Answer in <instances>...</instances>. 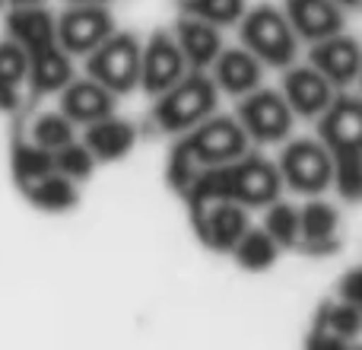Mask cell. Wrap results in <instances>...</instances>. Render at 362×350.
Listing matches in <instances>:
<instances>
[{
  "instance_id": "obj_8",
  "label": "cell",
  "mask_w": 362,
  "mask_h": 350,
  "mask_svg": "<svg viewBox=\"0 0 362 350\" xmlns=\"http://www.w3.org/2000/svg\"><path fill=\"white\" fill-rule=\"evenodd\" d=\"M238 125L245 128L248 140L280 144L293 131V108L276 89H251L238 102Z\"/></svg>"
},
{
  "instance_id": "obj_33",
  "label": "cell",
  "mask_w": 362,
  "mask_h": 350,
  "mask_svg": "<svg viewBox=\"0 0 362 350\" xmlns=\"http://www.w3.org/2000/svg\"><path fill=\"white\" fill-rule=\"evenodd\" d=\"M19 106V86H10L6 80H0V112H13Z\"/></svg>"
},
{
  "instance_id": "obj_14",
  "label": "cell",
  "mask_w": 362,
  "mask_h": 350,
  "mask_svg": "<svg viewBox=\"0 0 362 350\" xmlns=\"http://www.w3.org/2000/svg\"><path fill=\"white\" fill-rule=\"evenodd\" d=\"M283 13L296 38H305V42H318L344 29V6L334 0H286Z\"/></svg>"
},
{
  "instance_id": "obj_20",
  "label": "cell",
  "mask_w": 362,
  "mask_h": 350,
  "mask_svg": "<svg viewBox=\"0 0 362 350\" xmlns=\"http://www.w3.org/2000/svg\"><path fill=\"white\" fill-rule=\"evenodd\" d=\"M83 144H86V150L93 153L95 159L112 163V159H121V157H127V153L134 150V144H137V128H134L131 121H124V118L105 115V118L89 121L86 125Z\"/></svg>"
},
{
  "instance_id": "obj_27",
  "label": "cell",
  "mask_w": 362,
  "mask_h": 350,
  "mask_svg": "<svg viewBox=\"0 0 362 350\" xmlns=\"http://www.w3.org/2000/svg\"><path fill=\"white\" fill-rule=\"evenodd\" d=\"M181 13L206 19L213 26H232L242 19L245 0H181Z\"/></svg>"
},
{
  "instance_id": "obj_17",
  "label": "cell",
  "mask_w": 362,
  "mask_h": 350,
  "mask_svg": "<svg viewBox=\"0 0 362 350\" xmlns=\"http://www.w3.org/2000/svg\"><path fill=\"white\" fill-rule=\"evenodd\" d=\"M61 112L74 125H89V121H99L115 112V93L102 86L99 80H93V77L70 80L61 89Z\"/></svg>"
},
{
  "instance_id": "obj_26",
  "label": "cell",
  "mask_w": 362,
  "mask_h": 350,
  "mask_svg": "<svg viewBox=\"0 0 362 350\" xmlns=\"http://www.w3.org/2000/svg\"><path fill=\"white\" fill-rule=\"evenodd\" d=\"M264 232H267L276 245H296L299 242V210L280 198L270 201L267 217H264Z\"/></svg>"
},
{
  "instance_id": "obj_7",
  "label": "cell",
  "mask_w": 362,
  "mask_h": 350,
  "mask_svg": "<svg viewBox=\"0 0 362 350\" xmlns=\"http://www.w3.org/2000/svg\"><path fill=\"white\" fill-rule=\"evenodd\" d=\"M276 172H280L283 185H289L299 194H321L325 188L334 185V163L321 140H293L280 153Z\"/></svg>"
},
{
  "instance_id": "obj_24",
  "label": "cell",
  "mask_w": 362,
  "mask_h": 350,
  "mask_svg": "<svg viewBox=\"0 0 362 350\" xmlns=\"http://www.w3.org/2000/svg\"><path fill=\"white\" fill-rule=\"evenodd\" d=\"M232 255H235V261L242 264L245 271H267L270 264L276 261V255H280V245L264 230H251L248 226V230L242 232V239L232 245Z\"/></svg>"
},
{
  "instance_id": "obj_3",
  "label": "cell",
  "mask_w": 362,
  "mask_h": 350,
  "mask_svg": "<svg viewBox=\"0 0 362 350\" xmlns=\"http://www.w3.org/2000/svg\"><path fill=\"white\" fill-rule=\"evenodd\" d=\"M216 102H219V89L213 83V77L206 70H191L178 83H172L165 93L156 96L150 118L159 131L185 134L187 128H194L206 115H213Z\"/></svg>"
},
{
  "instance_id": "obj_18",
  "label": "cell",
  "mask_w": 362,
  "mask_h": 350,
  "mask_svg": "<svg viewBox=\"0 0 362 350\" xmlns=\"http://www.w3.org/2000/svg\"><path fill=\"white\" fill-rule=\"evenodd\" d=\"M213 67V83L216 89L229 96H245L251 89L261 86L264 80V64L251 55L248 48H232V51H219Z\"/></svg>"
},
{
  "instance_id": "obj_1",
  "label": "cell",
  "mask_w": 362,
  "mask_h": 350,
  "mask_svg": "<svg viewBox=\"0 0 362 350\" xmlns=\"http://www.w3.org/2000/svg\"><path fill=\"white\" fill-rule=\"evenodd\" d=\"M283 191V179L276 166L255 153H242L238 159L219 166H204L194 181L185 188L187 210L210 204V201H235L242 207H267Z\"/></svg>"
},
{
  "instance_id": "obj_37",
  "label": "cell",
  "mask_w": 362,
  "mask_h": 350,
  "mask_svg": "<svg viewBox=\"0 0 362 350\" xmlns=\"http://www.w3.org/2000/svg\"><path fill=\"white\" fill-rule=\"evenodd\" d=\"M4 4H6V0H0V6H4Z\"/></svg>"
},
{
  "instance_id": "obj_34",
  "label": "cell",
  "mask_w": 362,
  "mask_h": 350,
  "mask_svg": "<svg viewBox=\"0 0 362 350\" xmlns=\"http://www.w3.org/2000/svg\"><path fill=\"white\" fill-rule=\"evenodd\" d=\"M13 6H32V4H42V0H10Z\"/></svg>"
},
{
  "instance_id": "obj_16",
  "label": "cell",
  "mask_w": 362,
  "mask_h": 350,
  "mask_svg": "<svg viewBox=\"0 0 362 350\" xmlns=\"http://www.w3.org/2000/svg\"><path fill=\"white\" fill-rule=\"evenodd\" d=\"M337 210L327 201H308L299 210V249L305 255H334L340 249Z\"/></svg>"
},
{
  "instance_id": "obj_15",
  "label": "cell",
  "mask_w": 362,
  "mask_h": 350,
  "mask_svg": "<svg viewBox=\"0 0 362 350\" xmlns=\"http://www.w3.org/2000/svg\"><path fill=\"white\" fill-rule=\"evenodd\" d=\"M362 332V312L356 303H325L315 315L308 347H346Z\"/></svg>"
},
{
  "instance_id": "obj_35",
  "label": "cell",
  "mask_w": 362,
  "mask_h": 350,
  "mask_svg": "<svg viewBox=\"0 0 362 350\" xmlns=\"http://www.w3.org/2000/svg\"><path fill=\"white\" fill-rule=\"evenodd\" d=\"M334 4H340V6H346V10H353V6H359V0H334Z\"/></svg>"
},
{
  "instance_id": "obj_30",
  "label": "cell",
  "mask_w": 362,
  "mask_h": 350,
  "mask_svg": "<svg viewBox=\"0 0 362 350\" xmlns=\"http://www.w3.org/2000/svg\"><path fill=\"white\" fill-rule=\"evenodd\" d=\"M29 77V57L16 42L0 45V80H6L10 86H23Z\"/></svg>"
},
{
  "instance_id": "obj_6",
  "label": "cell",
  "mask_w": 362,
  "mask_h": 350,
  "mask_svg": "<svg viewBox=\"0 0 362 350\" xmlns=\"http://www.w3.org/2000/svg\"><path fill=\"white\" fill-rule=\"evenodd\" d=\"M178 144L187 150L194 166L204 169V166H219V163H229V159H238L242 153H248V134L229 115H216V118L206 115L204 121L187 128Z\"/></svg>"
},
{
  "instance_id": "obj_31",
  "label": "cell",
  "mask_w": 362,
  "mask_h": 350,
  "mask_svg": "<svg viewBox=\"0 0 362 350\" xmlns=\"http://www.w3.org/2000/svg\"><path fill=\"white\" fill-rule=\"evenodd\" d=\"M200 169L194 166V159L187 157V150L181 144L172 147V153H169V169H165V179H169V185H172V191H178V194H185V188L194 181V175H197Z\"/></svg>"
},
{
  "instance_id": "obj_2",
  "label": "cell",
  "mask_w": 362,
  "mask_h": 350,
  "mask_svg": "<svg viewBox=\"0 0 362 350\" xmlns=\"http://www.w3.org/2000/svg\"><path fill=\"white\" fill-rule=\"evenodd\" d=\"M321 118V144L327 147L334 163V181L346 201H356L362 194V102L359 96L340 89L331 106L318 115Z\"/></svg>"
},
{
  "instance_id": "obj_12",
  "label": "cell",
  "mask_w": 362,
  "mask_h": 350,
  "mask_svg": "<svg viewBox=\"0 0 362 350\" xmlns=\"http://www.w3.org/2000/svg\"><path fill=\"white\" fill-rule=\"evenodd\" d=\"M308 64L315 70L331 80L334 89H346L356 83L359 77V45L353 35H346L344 29L334 32L327 38H318L312 42V51H308Z\"/></svg>"
},
{
  "instance_id": "obj_9",
  "label": "cell",
  "mask_w": 362,
  "mask_h": 350,
  "mask_svg": "<svg viewBox=\"0 0 362 350\" xmlns=\"http://www.w3.org/2000/svg\"><path fill=\"white\" fill-rule=\"evenodd\" d=\"M57 45L67 55H89L102 38L115 32V16L105 4H74L54 23Z\"/></svg>"
},
{
  "instance_id": "obj_22",
  "label": "cell",
  "mask_w": 362,
  "mask_h": 350,
  "mask_svg": "<svg viewBox=\"0 0 362 350\" xmlns=\"http://www.w3.org/2000/svg\"><path fill=\"white\" fill-rule=\"evenodd\" d=\"M29 57V86L32 93H61L70 80H74V64L70 55L61 45H48V48L32 51Z\"/></svg>"
},
{
  "instance_id": "obj_5",
  "label": "cell",
  "mask_w": 362,
  "mask_h": 350,
  "mask_svg": "<svg viewBox=\"0 0 362 350\" xmlns=\"http://www.w3.org/2000/svg\"><path fill=\"white\" fill-rule=\"evenodd\" d=\"M86 70L115 96L131 93L140 83V42L134 32H112L86 55Z\"/></svg>"
},
{
  "instance_id": "obj_36",
  "label": "cell",
  "mask_w": 362,
  "mask_h": 350,
  "mask_svg": "<svg viewBox=\"0 0 362 350\" xmlns=\"http://www.w3.org/2000/svg\"><path fill=\"white\" fill-rule=\"evenodd\" d=\"M70 4H112V0H70Z\"/></svg>"
},
{
  "instance_id": "obj_10",
  "label": "cell",
  "mask_w": 362,
  "mask_h": 350,
  "mask_svg": "<svg viewBox=\"0 0 362 350\" xmlns=\"http://www.w3.org/2000/svg\"><path fill=\"white\" fill-rule=\"evenodd\" d=\"M191 223L197 239L213 252H232V245L248 230V207L235 201H210V204L191 210Z\"/></svg>"
},
{
  "instance_id": "obj_19",
  "label": "cell",
  "mask_w": 362,
  "mask_h": 350,
  "mask_svg": "<svg viewBox=\"0 0 362 350\" xmlns=\"http://www.w3.org/2000/svg\"><path fill=\"white\" fill-rule=\"evenodd\" d=\"M172 35H175L181 55H185V64L194 70H206L216 61L219 51H223L219 26L206 23V19H197V16H181Z\"/></svg>"
},
{
  "instance_id": "obj_25",
  "label": "cell",
  "mask_w": 362,
  "mask_h": 350,
  "mask_svg": "<svg viewBox=\"0 0 362 350\" xmlns=\"http://www.w3.org/2000/svg\"><path fill=\"white\" fill-rule=\"evenodd\" d=\"M51 169H54V150H45L35 140H16L13 144V175H16L19 188L48 175Z\"/></svg>"
},
{
  "instance_id": "obj_4",
  "label": "cell",
  "mask_w": 362,
  "mask_h": 350,
  "mask_svg": "<svg viewBox=\"0 0 362 350\" xmlns=\"http://www.w3.org/2000/svg\"><path fill=\"white\" fill-rule=\"evenodd\" d=\"M242 42L257 61L270 64V67H289L299 51V38H296L286 13L274 4H261L242 13Z\"/></svg>"
},
{
  "instance_id": "obj_11",
  "label": "cell",
  "mask_w": 362,
  "mask_h": 350,
  "mask_svg": "<svg viewBox=\"0 0 362 350\" xmlns=\"http://www.w3.org/2000/svg\"><path fill=\"white\" fill-rule=\"evenodd\" d=\"M187 74L185 55L172 32H153L146 48H140V83L150 96H159Z\"/></svg>"
},
{
  "instance_id": "obj_21",
  "label": "cell",
  "mask_w": 362,
  "mask_h": 350,
  "mask_svg": "<svg viewBox=\"0 0 362 350\" xmlns=\"http://www.w3.org/2000/svg\"><path fill=\"white\" fill-rule=\"evenodd\" d=\"M6 32H10L13 42H16L25 55H32V51H38V48H48V45H57L54 16H51L42 4L16 6V10L6 16Z\"/></svg>"
},
{
  "instance_id": "obj_32",
  "label": "cell",
  "mask_w": 362,
  "mask_h": 350,
  "mask_svg": "<svg viewBox=\"0 0 362 350\" xmlns=\"http://www.w3.org/2000/svg\"><path fill=\"white\" fill-rule=\"evenodd\" d=\"M340 300H346V303H362V271L359 268H353V271H346V277L340 281Z\"/></svg>"
},
{
  "instance_id": "obj_13",
  "label": "cell",
  "mask_w": 362,
  "mask_h": 350,
  "mask_svg": "<svg viewBox=\"0 0 362 350\" xmlns=\"http://www.w3.org/2000/svg\"><path fill=\"white\" fill-rule=\"evenodd\" d=\"M334 93L337 89L331 86L321 70H315L312 64L308 67H289L283 74V99L289 102L293 115H305V118H318L327 106H331Z\"/></svg>"
},
{
  "instance_id": "obj_29",
  "label": "cell",
  "mask_w": 362,
  "mask_h": 350,
  "mask_svg": "<svg viewBox=\"0 0 362 350\" xmlns=\"http://www.w3.org/2000/svg\"><path fill=\"white\" fill-rule=\"evenodd\" d=\"M93 166H95V157L86 150V144H76V137L54 150V172L67 175V179H74V181L89 179Z\"/></svg>"
},
{
  "instance_id": "obj_23",
  "label": "cell",
  "mask_w": 362,
  "mask_h": 350,
  "mask_svg": "<svg viewBox=\"0 0 362 350\" xmlns=\"http://www.w3.org/2000/svg\"><path fill=\"white\" fill-rule=\"evenodd\" d=\"M19 191L29 198V204H35L38 210H48V213L70 210V207H76V201H80L76 198V181L54 172V169L48 175H42V179L29 181V185L19 188Z\"/></svg>"
},
{
  "instance_id": "obj_28",
  "label": "cell",
  "mask_w": 362,
  "mask_h": 350,
  "mask_svg": "<svg viewBox=\"0 0 362 350\" xmlns=\"http://www.w3.org/2000/svg\"><path fill=\"white\" fill-rule=\"evenodd\" d=\"M76 134H74V121L67 118L64 112H45L42 118L32 125V140L45 150H57V147L70 144Z\"/></svg>"
}]
</instances>
